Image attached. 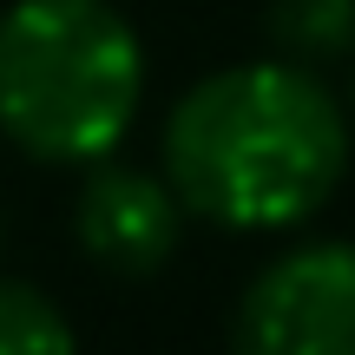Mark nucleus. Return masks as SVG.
<instances>
[{
  "mask_svg": "<svg viewBox=\"0 0 355 355\" xmlns=\"http://www.w3.org/2000/svg\"><path fill=\"white\" fill-rule=\"evenodd\" d=\"M184 204L165 184V171H139V165H86V184L73 191V237L112 277H158L178 257L184 237Z\"/></svg>",
  "mask_w": 355,
  "mask_h": 355,
  "instance_id": "obj_4",
  "label": "nucleus"
},
{
  "mask_svg": "<svg viewBox=\"0 0 355 355\" xmlns=\"http://www.w3.org/2000/svg\"><path fill=\"white\" fill-rule=\"evenodd\" d=\"M270 53L303 66H329L355 53V0H270L263 7Z\"/></svg>",
  "mask_w": 355,
  "mask_h": 355,
  "instance_id": "obj_5",
  "label": "nucleus"
},
{
  "mask_svg": "<svg viewBox=\"0 0 355 355\" xmlns=\"http://www.w3.org/2000/svg\"><path fill=\"white\" fill-rule=\"evenodd\" d=\"M237 343L257 355H355V243L303 237L237 296Z\"/></svg>",
  "mask_w": 355,
  "mask_h": 355,
  "instance_id": "obj_3",
  "label": "nucleus"
},
{
  "mask_svg": "<svg viewBox=\"0 0 355 355\" xmlns=\"http://www.w3.org/2000/svg\"><path fill=\"white\" fill-rule=\"evenodd\" d=\"M343 105H349V119H355V53H349V86H343Z\"/></svg>",
  "mask_w": 355,
  "mask_h": 355,
  "instance_id": "obj_7",
  "label": "nucleus"
},
{
  "mask_svg": "<svg viewBox=\"0 0 355 355\" xmlns=\"http://www.w3.org/2000/svg\"><path fill=\"white\" fill-rule=\"evenodd\" d=\"M145 112V40L112 0L0 7V139L33 165H99Z\"/></svg>",
  "mask_w": 355,
  "mask_h": 355,
  "instance_id": "obj_2",
  "label": "nucleus"
},
{
  "mask_svg": "<svg viewBox=\"0 0 355 355\" xmlns=\"http://www.w3.org/2000/svg\"><path fill=\"white\" fill-rule=\"evenodd\" d=\"M79 329L40 283L0 277V355H73Z\"/></svg>",
  "mask_w": 355,
  "mask_h": 355,
  "instance_id": "obj_6",
  "label": "nucleus"
},
{
  "mask_svg": "<svg viewBox=\"0 0 355 355\" xmlns=\"http://www.w3.org/2000/svg\"><path fill=\"white\" fill-rule=\"evenodd\" d=\"M355 119L316 66L263 53L191 79L158 132V171L184 217L217 230H296L343 191Z\"/></svg>",
  "mask_w": 355,
  "mask_h": 355,
  "instance_id": "obj_1",
  "label": "nucleus"
}]
</instances>
